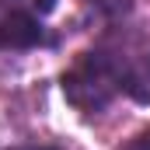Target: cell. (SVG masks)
Instances as JSON below:
<instances>
[{"instance_id":"6da1fadb","label":"cell","mask_w":150,"mask_h":150,"mask_svg":"<svg viewBox=\"0 0 150 150\" xmlns=\"http://www.w3.org/2000/svg\"><path fill=\"white\" fill-rule=\"evenodd\" d=\"M133 67H136V59L119 52V49H108V45L87 49L74 67L59 77L63 98L74 108H80L84 115H98V112H105L119 94H126Z\"/></svg>"},{"instance_id":"7a4b0ae2","label":"cell","mask_w":150,"mask_h":150,"mask_svg":"<svg viewBox=\"0 0 150 150\" xmlns=\"http://www.w3.org/2000/svg\"><path fill=\"white\" fill-rule=\"evenodd\" d=\"M35 45H52L42 14L28 0H0V52L4 49L25 52Z\"/></svg>"},{"instance_id":"3957f363","label":"cell","mask_w":150,"mask_h":150,"mask_svg":"<svg viewBox=\"0 0 150 150\" xmlns=\"http://www.w3.org/2000/svg\"><path fill=\"white\" fill-rule=\"evenodd\" d=\"M126 98H133V101H140V105H150V52L143 56V63L133 67L129 87H126Z\"/></svg>"},{"instance_id":"277c9868","label":"cell","mask_w":150,"mask_h":150,"mask_svg":"<svg viewBox=\"0 0 150 150\" xmlns=\"http://www.w3.org/2000/svg\"><path fill=\"white\" fill-rule=\"evenodd\" d=\"M84 4L105 21H119V18H126L133 11V0H84Z\"/></svg>"},{"instance_id":"5b68a950","label":"cell","mask_w":150,"mask_h":150,"mask_svg":"<svg viewBox=\"0 0 150 150\" xmlns=\"http://www.w3.org/2000/svg\"><path fill=\"white\" fill-rule=\"evenodd\" d=\"M122 150H150V129H147V133H136Z\"/></svg>"},{"instance_id":"8992f818","label":"cell","mask_w":150,"mask_h":150,"mask_svg":"<svg viewBox=\"0 0 150 150\" xmlns=\"http://www.w3.org/2000/svg\"><path fill=\"white\" fill-rule=\"evenodd\" d=\"M4 150H59L52 143H18V147H4Z\"/></svg>"},{"instance_id":"52a82bcc","label":"cell","mask_w":150,"mask_h":150,"mask_svg":"<svg viewBox=\"0 0 150 150\" xmlns=\"http://www.w3.org/2000/svg\"><path fill=\"white\" fill-rule=\"evenodd\" d=\"M32 7H35L38 14H49V11L56 7V0H32Z\"/></svg>"}]
</instances>
